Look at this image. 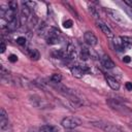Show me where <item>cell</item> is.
I'll return each mask as SVG.
<instances>
[{
    "label": "cell",
    "mask_w": 132,
    "mask_h": 132,
    "mask_svg": "<svg viewBox=\"0 0 132 132\" xmlns=\"http://www.w3.org/2000/svg\"><path fill=\"white\" fill-rule=\"evenodd\" d=\"M0 129H1V132H11L12 131L7 113L3 108L0 109Z\"/></svg>",
    "instance_id": "1"
},
{
    "label": "cell",
    "mask_w": 132,
    "mask_h": 132,
    "mask_svg": "<svg viewBox=\"0 0 132 132\" xmlns=\"http://www.w3.org/2000/svg\"><path fill=\"white\" fill-rule=\"evenodd\" d=\"M92 125L99 129H102L106 132H122L119 127H117L110 123H106V122H93Z\"/></svg>",
    "instance_id": "2"
},
{
    "label": "cell",
    "mask_w": 132,
    "mask_h": 132,
    "mask_svg": "<svg viewBox=\"0 0 132 132\" xmlns=\"http://www.w3.org/2000/svg\"><path fill=\"white\" fill-rule=\"evenodd\" d=\"M81 124V121L77 118H73V117H68V118H64L61 122V125L66 128V129H74L77 126H79Z\"/></svg>",
    "instance_id": "3"
},
{
    "label": "cell",
    "mask_w": 132,
    "mask_h": 132,
    "mask_svg": "<svg viewBox=\"0 0 132 132\" xmlns=\"http://www.w3.org/2000/svg\"><path fill=\"white\" fill-rule=\"evenodd\" d=\"M107 104H108L111 108H113V109H116V110H118V111H120V112H122V113H126V112L129 111L125 105H123L122 103H120V102H119L118 100H116V99H108V100H107Z\"/></svg>",
    "instance_id": "4"
},
{
    "label": "cell",
    "mask_w": 132,
    "mask_h": 132,
    "mask_svg": "<svg viewBox=\"0 0 132 132\" xmlns=\"http://www.w3.org/2000/svg\"><path fill=\"white\" fill-rule=\"evenodd\" d=\"M106 12L109 14V16L114 20L117 23H120V24H126V20L124 19V16L116 9H111V8H107L106 9Z\"/></svg>",
    "instance_id": "5"
},
{
    "label": "cell",
    "mask_w": 132,
    "mask_h": 132,
    "mask_svg": "<svg viewBox=\"0 0 132 132\" xmlns=\"http://www.w3.org/2000/svg\"><path fill=\"white\" fill-rule=\"evenodd\" d=\"M84 39L86 41V43L90 46H95L98 42V39L97 37L95 36V34L91 31H87L85 34H84Z\"/></svg>",
    "instance_id": "6"
},
{
    "label": "cell",
    "mask_w": 132,
    "mask_h": 132,
    "mask_svg": "<svg viewBox=\"0 0 132 132\" xmlns=\"http://www.w3.org/2000/svg\"><path fill=\"white\" fill-rule=\"evenodd\" d=\"M30 98H31V103L35 107H37V108H45V107L48 106V104L46 103V101H44L42 98H40L38 96H35L34 95V96H31Z\"/></svg>",
    "instance_id": "7"
},
{
    "label": "cell",
    "mask_w": 132,
    "mask_h": 132,
    "mask_svg": "<svg viewBox=\"0 0 132 132\" xmlns=\"http://www.w3.org/2000/svg\"><path fill=\"white\" fill-rule=\"evenodd\" d=\"M70 71H71V73H72L73 76H75L77 78H80V77L84 76V74L86 73L87 69H85V68H82L80 66H73V67H71Z\"/></svg>",
    "instance_id": "8"
},
{
    "label": "cell",
    "mask_w": 132,
    "mask_h": 132,
    "mask_svg": "<svg viewBox=\"0 0 132 132\" xmlns=\"http://www.w3.org/2000/svg\"><path fill=\"white\" fill-rule=\"evenodd\" d=\"M101 63H102V65L106 68V69H112L116 65H114V62L109 58V56H107V55H104V56H102V58H101Z\"/></svg>",
    "instance_id": "9"
},
{
    "label": "cell",
    "mask_w": 132,
    "mask_h": 132,
    "mask_svg": "<svg viewBox=\"0 0 132 132\" xmlns=\"http://www.w3.org/2000/svg\"><path fill=\"white\" fill-rule=\"evenodd\" d=\"M59 33V32H58ZM57 32H50L46 36V40H47V43L48 44H57L60 42V39H59V34Z\"/></svg>",
    "instance_id": "10"
},
{
    "label": "cell",
    "mask_w": 132,
    "mask_h": 132,
    "mask_svg": "<svg viewBox=\"0 0 132 132\" xmlns=\"http://www.w3.org/2000/svg\"><path fill=\"white\" fill-rule=\"evenodd\" d=\"M105 79H106L107 85L110 87V89L116 90V91L120 89V84H119V81H118L116 78H113V77H111V76H106Z\"/></svg>",
    "instance_id": "11"
},
{
    "label": "cell",
    "mask_w": 132,
    "mask_h": 132,
    "mask_svg": "<svg viewBox=\"0 0 132 132\" xmlns=\"http://www.w3.org/2000/svg\"><path fill=\"white\" fill-rule=\"evenodd\" d=\"M98 26H99V28L101 29V31L108 37V38H110V39H112L113 37H114V35H113V33L111 32V30L107 27V25H105V24H103V23H98Z\"/></svg>",
    "instance_id": "12"
},
{
    "label": "cell",
    "mask_w": 132,
    "mask_h": 132,
    "mask_svg": "<svg viewBox=\"0 0 132 132\" xmlns=\"http://www.w3.org/2000/svg\"><path fill=\"white\" fill-rule=\"evenodd\" d=\"M112 43H113V46H114V48H116L117 51H119V52L124 51L121 37H113V38H112Z\"/></svg>",
    "instance_id": "13"
},
{
    "label": "cell",
    "mask_w": 132,
    "mask_h": 132,
    "mask_svg": "<svg viewBox=\"0 0 132 132\" xmlns=\"http://www.w3.org/2000/svg\"><path fill=\"white\" fill-rule=\"evenodd\" d=\"M121 39H122V44H123V48H124V51H125L126 48H129V47L132 45V38H131V37H128V36H122Z\"/></svg>",
    "instance_id": "14"
},
{
    "label": "cell",
    "mask_w": 132,
    "mask_h": 132,
    "mask_svg": "<svg viewBox=\"0 0 132 132\" xmlns=\"http://www.w3.org/2000/svg\"><path fill=\"white\" fill-rule=\"evenodd\" d=\"M19 25H21V21H20V19L19 18H15L13 21H11L10 23H7V29L8 30H15L18 27H19Z\"/></svg>",
    "instance_id": "15"
},
{
    "label": "cell",
    "mask_w": 132,
    "mask_h": 132,
    "mask_svg": "<svg viewBox=\"0 0 132 132\" xmlns=\"http://www.w3.org/2000/svg\"><path fill=\"white\" fill-rule=\"evenodd\" d=\"M29 57H30L31 60L37 61V60L40 58V54H39V52H38L37 50L33 48V50H30V52H29Z\"/></svg>",
    "instance_id": "16"
},
{
    "label": "cell",
    "mask_w": 132,
    "mask_h": 132,
    "mask_svg": "<svg viewBox=\"0 0 132 132\" xmlns=\"http://www.w3.org/2000/svg\"><path fill=\"white\" fill-rule=\"evenodd\" d=\"M51 81L53 84H60L61 80H62V75L59 74V73H54L52 76H51Z\"/></svg>",
    "instance_id": "17"
},
{
    "label": "cell",
    "mask_w": 132,
    "mask_h": 132,
    "mask_svg": "<svg viewBox=\"0 0 132 132\" xmlns=\"http://www.w3.org/2000/svg\"><path fill=\"white\" fill-rule=\"evenodd\" d=\"M40 132H57V129L53 126H42L40 128Z\"/></svg>",
    "instance_id": "18"
},
{
    "label": "cell",
    "mask_w": 132,
    "mask_h": 132,
    "mask_svg": "<svg viewBox=\"0 0 132 132\" xmlns=\"http://www.w3.org/2000/svg\"><path fill=\"white\" fill-rule=\"evenodd\" d=\"M16 43L20 44V45H25L26 44V38L23 37V36H20L16 38Z\"/></svg>",
    "instance_id": "19"
},
{
    "label": "cell",
    "mask_w": 132,
    "mask_h": 132,
    "mask_svg": "<svg viewBox=\"0 0 132 132\" xmlns=\"http://www.w3.org/2000/svg\"><path fill=\"white\" fill-rule=\"evenodd\" d=\"M8 8H11L13 10H16V8H18L16 1H10V2H8Z\"/></svg>",
    "instance_id": "20"
},
{
    "label": "cell",
    "mask_w": 132,
    "mask_h": 132,
    "mask_svg": "<svg viewBox=\"0 0 132 132\" xmlns=\"http://www.w3.org/2000/svg\"><path fill=\"white\" fill-rule=\"evenodd\" d=\"M63 27L64 28H71L72 27V21L71 20H67L63 23Z\"/></svg>",
    "instance_id": "21"
},
{
    "label": "cell",
    "mask_w": 132,
    "mask_h": 132,
    "mask_svg": "<svg viewBox=\"0 0 132 132\" xmlns=\"http://www.w3.org/2000/svg\"><path fill=\"white\" fill-rule=\"evenodd\" d=\"M90 12H91V14L92 15H94V18L95 19H98L99 18V15H98V13H97V11H96V9L94 8V7H90Z\"/></svg>",
    "instance_id": "22"
},
{
    "label": "cell",
    "mask_w": 132,
    "mask_h": 132,
    "mask_svg": "<svg viewBox=\"0 0 132 132\" xmlns=\"http://www.w3.org/2000/svg\"><path fill=\"white\" fill-rule=\"evenodd\" d=\"M8 60H9L11 63H14V62L18 61V56H16V55H10L9 58H8Z\"/></svg>",
    "instance_id": "23"
},
{
    "label": "cell",
    "mask_w": 132,
    "mask_h": 132,
    "mask_svg": "<svg viewBox=\"0 0 132 132\" xmlns=\"http://www.w3.org/2000/svg\"><path fill=\"white\" fill-rule=\"evenodd\" d=\"M24 4L26 6H28L29 8H33V6H35V2H32V1H27V2H24Z\"/></svg>",
    "instance_id": "24"
},
{
    "label": "cell",
    "mask_w": 132,
    "mask_h": 132,
    "mask_svg": "<svg viewBox=\"0 0 132 132\" xmlns=\"http://www.w3.org/2000/svg\"><path fill=\"white\" fill-rule=\"evenodd\" d=\"M5 50H6V45H5L4 40H2V41H1V45H0V52H1V53H4Z\"/></svg>",
    "instance_id": "25"
},
{
    "label": "cell",
    "mask_w": 132,
    "mask_h": 132,
    "mask_svg": "<svg viewBox=\"0 0 132 132\" xmlns=\"http://www.w3.org/2000/svg\"><path fill=\"white\" fill-rule=\"evenodd\" d=\"M125 87H126V89H127L128 91H132V82H130V81L126 82Z\"/></svg>",
    "instance_id": "26"
},
{
    "label": "cell",
    "mask_w": 132,
    "mask_h": 132,
    "mask_svg": "<svg viewBox=\"0 0 132 132\" xmlns=\"http://www.w3.org/2000/svg\"><path fill=\"white\" fill-rule=\"evenodd\" d=\"M123 61H124L125 63H129V62L131 61V58H130L129 56H125V57L123 58Z\"/></svg>",
    "instance_id": "27"
},
{
    "label": "cell",
    "mask_w": 132,
    "mask_h": 132,
    "mask_svg": "<svg viewBox=\"0 0 132 132\" xmlns=\"http://www.w3.org/2000/svg\"><path fill=\"white\" fill-rule=\"evenodd\" d=\"M124 2H125V3H126L128 6H129V8H131V9H132V1H129V0H125Z\"/></svg>",
    "instance_id": "28"
},
{
    "label": "cell",
    "mask_w": 132,
    "mask_h": 132,
    "mask_svg": "<svg viewBox=\"0 0 132 132\" xmlns=\"http://www.w3.org/2000/svg\"><path fill=\"white\" fill-rule=\"evenodd\" d=\"M29 132H37V131H36L35 129H30V130H29Z\"/></svg>",
    "instance_id": "29"
},
{
    "label": "cell",
    "mask_w": 132,
    "mask_h": 132,
    "mask_svg": "<svg viewBox=\"0 0 132 132\" xmlns=\"http://www.w3.org/2000/svg\"><path fill=\"white\" fill-rule=\"evenodd\" d=\"M131 126H132V123H131Z\"/></svg>",
    "instance_id": "30"
}]
</instances>
